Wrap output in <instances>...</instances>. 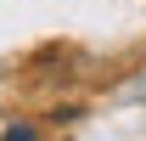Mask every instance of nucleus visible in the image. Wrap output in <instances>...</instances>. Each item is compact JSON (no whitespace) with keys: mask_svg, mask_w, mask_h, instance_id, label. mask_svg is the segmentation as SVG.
<instances>
[{"mask_svg":"<svg viewBox=\"0 0 146 141\" xmlns=\"http://www.w3.org/2000/svg\"><path fill=\"white\" fill-rule=\"evenodd\" d=\"M6 141H34V136H28V130H6Z\"/></svg>","mask_w":146,"mask_h":141,"instance_id":"obj_1","label":"nucleus"}]
</instances>
